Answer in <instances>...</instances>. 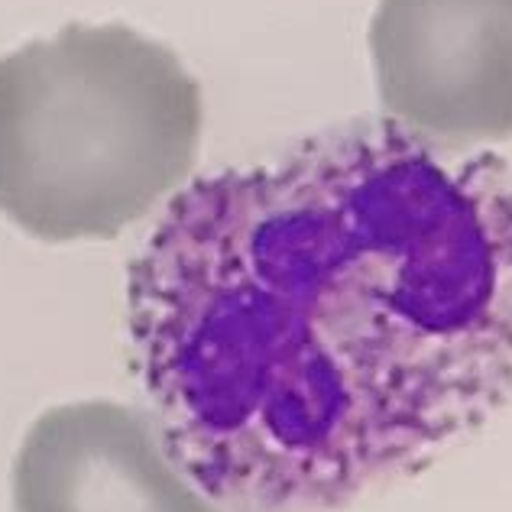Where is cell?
<instances>
[{"label":"cell","instance_id":"4","mask_svg":"<svg viewBox=\"0 0 512 512\" xmlns=\"http://www.w3.org/2000/svg\"><path fill=\"white\" fill-rule=\"evenodd\" d=\"M17 512H221L172 461L153 419L91 399L43 412L13 461Z\"/></svg>","mask_w":512,"mask_h":512},{"label":"cell","instance_id":"2","mask_svg":"<svg viewBox=\"0 0 512 512\" xmlns=\"http://www.w3.org/2000/svg\"><path fill=\"white\" fill-rule=\"evenodd\" d=\"M205 104L124 23H69L0 59V214L49 244L114 240L195 169Z\"/></svg>","mask_w":512,"mask_h":512},{"label":"cell","instance_id":"1","mask_svg":"<svg viewBox=\"0 0 512 512\" xmlns=\"http://www.w3.org/2000/svg\"><path fill=\"white\" fill-rule=\"evenodd\" d=\"M133 373L221 512H344L512 402V169L396 120L169 201L127 273Z\"/></svg>","mask_w":512,"mask_h":512},{"label":"cell","instance_id":"3","mask_svg":"<svg viewBox=\"0 0 512 512\" xmlns=\"http://www.w3.org/2000/svg\"><path fill=\"white\" fill-rule=\"evenodd\" d=\"M370 56L399 127L451 150L512 140V0H380Z\"/></svg>","mask_w":512,"mask_h":512}]
</instances>
